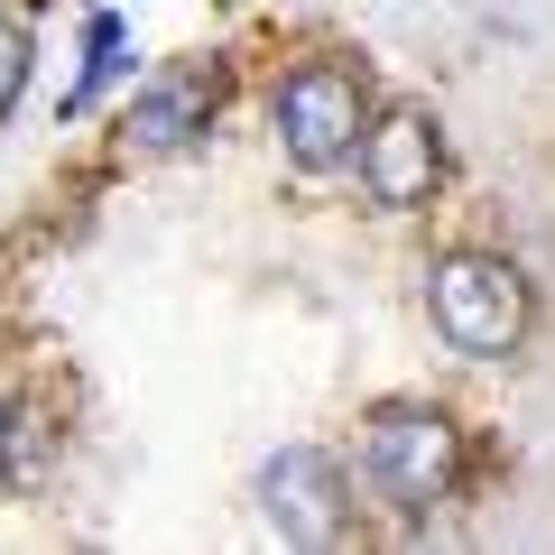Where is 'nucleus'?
<instances>
[{"label": "nucleus", "instance_id": "obj_1", "mask_svg": "<svg viewBox=\"0 0 555 555\" xmlns=\"http://www.w3.org/2000/svg\"><path fill=\"white\" fill-rule=\"evenodd\" d=\"M361 473H371V491L398 518H436L463 491V426L436 398H389L361 426Z\"/></svg>", "mask_w": 555, "mask_h": 555}, {"label": "nucleus", "instance_id": "obj_9", "mask_svg": "<svg viewBox=\"0 0 555 555\" xmlns=\"http://www.w3.org/2000/svg\"><path fill=\"white\" fill-rule=\"evenodd\" d=\"M0 463H10V398H0Z\"/></svg>", "mask_w": 555, "mask_h": 555}, {"label": "nucleus", "instance_id": "obj_7", "mask_svg": "<svg viewBox=\"0 0 555 555\" xmlns=\"http://www.w3.org/2000/svg\"><path fill=\"white\" fill-rule=\"evenodd\" d=\"M112 75H120V20L102 10V20L83 28V83H75V112H83V102H93V93H102Z\"/></svg>", "mask_w": 555, "mask_h": 555}, {"label": "nucleus", "instance_id": "obj_6", "mask_svg": "<svg viewBox=\"0 0 555 555\" xmlns=\"http://www.w3.org/2000/svg\"><path fill=\"white\" fill-rule=\"evenodd\" d=\"M214 112H222L214 65H167V75H149L120 102V149H130V158H177V149H195V139L214 130Z\"/></svg>", "mask_w": 555, "mask_h": 555}, {"label": "nucleus", "instance_id": "obj_8", "mask_svg": "<svg viewBox=\"0 0 555 555\" xmlns=\"http://www.w3.org/2000/svg\"><path fill=\"white\" fill-rule=\"evenodd\" d=\"M28 56H38V47H28V20H20V10H0V112L28 93Z\"/></svg>", "mask_w": 555, "mask_h": 555}, {"label": "nucleus", "instance_id": "obj_2", "mask_svg": "<svg viewBox=\"0 0 555 555\" xmlns=\"http://www.w3.org/2000/svg\"><path fill=\"white\" fill-rule=\"evenodd\" d=\"M426 315H436L444 352L509 361L518 343H528V324H537V297H528V278H518V259H500V250H444L436 269H426Z\"/></svg>", "mask_w": 555, "mask_h": 555}, {"label": "nucleus", "instance_id": "obj_5", "mask_svg": "<svg viewBox=\"0 0 555 555\" xmlns=\"http://www.w3.org/2000/svg\"><path fill=\"white\" fill-rule=\"evenodd\" d=\"M361 195L379 204V214H426L444 185V120L426 112V102H398V112H371V130H361Z\"/></svg>", "mask_w": 555, "mask_h": 555}, {"label": "nucleus", "instance_id": "obj_3", "mask_svg": "<svg viewBox=\"0 0 555 555\" xmlns=\"http://www.w3.org/2000/svg\"><path fill=\"white\" fill-rule=\"evenodd\" d=\"M269 130H278V149H287L297 177H334V167H352L361 158V130H371V83H361V65L297 56L287 75H278V93H269Z\"/></svg>", "mask_w": 555, "mask_h": 555}, {"label": "nucleus", "instance_id": "obj_4", "mask_svg": "<svg viewBox=\"0 0 555 555\" xmlns=\"http://www.w3.org/2000/svg\"><path fill=\"white\" fill-rule=\"evenodd\" d=\"M259 518L287 546H343L352 537V473L324 444H278L259 463Z\"/></svg>", "mask_w": 555, "mask_h": 555}]
</instances>
